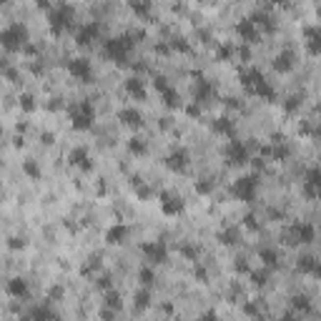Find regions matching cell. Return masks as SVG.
I'll list each match as a JSON object with an SVG mask.
<instances>
[{
    "label": "cell",
    "mask_w": 321,
    "mask_h": 321,
    "mask_svg": "<svg viewBox=\"0 0 321 321\" xmlns=\"http://www.w3.org/2000/svg\"><path fill=\"white\" fill-rule=\"evenodd\" d=\"M198 105H201V103H194V105H188V108H186V111H188V116H198V113H201V108H198Z\"/></svg>",
    "instance_id": "cell-52"
},
{
    "label": "cell",
    "mask_w": 321,
    "mask_h": 321,
    "mask_svg": "<svg viewBox=\"0 0 321 321\" xmlns=\"http://www.w3.org/2000/svg\"><path fill=\"white\" fill-rule=\"evenodd\" d=\"M251 20H253L256 25H261L264 30H273V23H271V18H269L266 13H253V15H251Z\"/></svg>",
    "instance_id": "cell-35"
},
{
    "label": "cell",
    "mask_w": 321,
    "mask_h": 321,
    "mask_svg": "<svg viewBox=\"0 0 321 321\" xmlns=\"http://www.w3.org/2000/svg\"><path fill=\"white\" fill-rule=\"evenodd\" d=\"M211 93H213V85H211L208 80H203V78H201V83L196 85V93H194L196 103H201V100H208V98H211Z\"/></svg>",
    "instance_id": "cell-28"
},
{
    "label": "cell",
    "mask_w": 321,
    "mask_h": 321,
    "mask_svg": "<svg viewBox=\"0 0 321 321\" xmlns=\"http://www.w3.org/2000/svg\"><path fill=\"white\" fill-rule=\"evenodd\" d=\"M8 246H10V248H23V246H25V241H20V239H10V241H8Z\"/></svg>",
    "instance_id": "cell-53"
},
{
    "label": "cell",
    "mask_w": 321,
    "mask_h": 321,
    "mask_svg": "<svg viewBox=\"0 0 321 321\" xmlns=\"http://www.w3.org/2000/svg\"><path fill=\"white\" fill-rule=\"evenodd\" d=\"M296 55H294V50H281L279 55L273 58V68L279 71V73H289L294 66H296V60H294Z\"/></svg>",
    "instance_id": "cell-17"
},
{
    "label": "cell",
    "mask_w": 321,
    "mask_h": 321,
    "mask_svg": "<svg viewBox=\"0 0 321 321\" xmlns=\"http://www.w3.org/2000/svg\"><path fill=\"white\" fill-rule=\"evenodd\" d=\"M298 105H301V96H291V98L284 103V108H286L289 113H294V111L298 108Z\"/></svg>",
    "instance_id": "cell-41"
},
{
    "label": "cell",
    "mask_w": 321,
    "mask_h": 321,
    "mask_svg": "<svg viewBox=\"0 0 321 321\" xmlns=\"http://www.w3.org/2000/svg\"><path fill=\"white\" fill-rule=\"evenodd\" d=\"M128 5L138 18H151V8H153L151 0H128Z\"/></svg>",
    "instance_id": "cell-23"
},
{
    "label": "cell",
    "mask_w": 321,
    "mask_h": 321,
    "mask_svg": "<svg viewBox=\"0 0 321 321\" xmlns=\"http://www.w3.org/2000/svg\"><path fill=\"white\" fill-rule=\"evenodd\" d=\"M259 259H261L269 269H273L276 264H279V253H276L273 248H261V251H259Z\"/></svg>",
    "instance_id": "cell-31"
},
{
    "label": "cell",
    "mask_w": 321,
    "mask_h": 321,
    "mask_svg": "<svg viewBox=\"0 0 321 321\" xmlns=\"http://www.w3.org/2000/svg\"><path fill=\"white\" fill-rule=\"evenodd\" d=\"M161 98H163V103L168 105V108H178V105H181V100H178V93H176L173 88H171V85H168L166 91H161Z\"/></svg>",
    "instance_id": "cell-30"
},
{
    "label": "cell",
    "mask_w": 321,
    "mask_h": 321,
    "mask_svg": "<svg viewBox=\"0 0 321 321\" xmlns=\"http://www.w3.org/2000/svg\"><path fill=\"white\" fill-rule=\"evenodd\" d=\"M261 80H264V75H261V71H256V68L241 73V85H244L248 93H253V88H256V85H259Z\"/></svg>",
    "instance_id": "cell-21"
},
{
    "label": "cell",
    "mask_w": 321,
    "mask_h": 321,
    "mask_svg": "<svg viewBox=\"0 0 321 321\" xmlns=\"http://www.w3.org/2000/svg\"><path fill=\"white\" fill-rule=\"evenodd\" d=\"M306 50L311 55H321V28H306Z\"/></svg>",
    "instance_id": "cell-16"
},
{
    "label": "cell",
    "mask_w": 321,
    "mask_h": 321,
    "mask_svg": "<svg viewBox=\"0 0 321 321\" xmlns=\"http://www.w3.org/2000/svg\"><path fill=\"white\" fill-rule=\"evenodd\" d=\"M8 294L15 298H25L28 296V284L23 279H10L8 281Z\"/></svg>",
    "instance_id": "cell-24"
},
{
    "label": "cell",
    "mask_w": 321,
    "mask_h": 321,
    "mask_svg": "<svg viewBox=\"0 0 321 321\" xmlns=\"http://www.w3.org/2000/svg\"><path fill=\"white\" fill-rule=\"evenodd\" d=\"M28 316H30L33 321H53V319H55V311L48 309V306H35Z\"/></svg>",
    "instance_id": "cell-26"
},
{
    "label": "cell",
    "mask_w": 321,
    "mask_h": 321,
    "mask_svg": "<svg viewBox=\"0 0 321 321\" xmlns=\"http://www.w3.org/2000/svg\"><path fill=\"white\" fill-rule=\"evenodd\" d=\"M136 194H138L141 198H148V196H151V188H148V186H143V183H141V186L136 183Z\"/></svg>",
    "instance_id": "cell-47"
},
{
    "label": "cell",
    "mask_w": 321,
    "mask_h": 321,
    "mask_svg": "<svg viewBox=\"0 0 321 321\" xmlns=\"http://www.w3.org/2000/svg\"><path fill=\"white\" fill-rule=\"evenodd\" d=\"M181 253H183V256H188V259H196V256H198V248H194V246H183V248H181Z\"/></svg>",
    "instance_id": "cell-48"
},
{
    "label": "cell",
    "mask_w": 321,
    "mask_h": 321,
    "mask_svg": "<svg viewBox=\"0 0 321 321\" xmlns=\"http://www.w3.org/2000/svg\"><path fill=\"white\" fill-rule=\"evenodd\" d=\"M20 108H23L25 113H33L35 111V98L30 93H23V96H20Z\"/></svg>",
    "instance_id": "cell-38"
},
{
    "label": "cell",
    "mask_w": 321,
    "mask_h": 321,
    "mask_svg": "<svg viewBox=\"0 0 321 321\" xmlns=\"http://www.w3.org/2000/svg\"><path fill=\"white\" fill-rule=\"evenodd\" d=\"M133 38L136 35L131 33V35H116L111 40H105L103 43V55L108 60H113V63H118V66H123V63L128 60V53H131L133 46H136Z\"/></svg>",
    "instance_id": "cell-1"
},
{
    "label": "cell",
    "mask_w": 321,
    "mask_h": 321,
    "mask_svg": "<svg viewBox=\"0 0 321 321\" xmlns=\"http://www.w3.org/2000/svg\"><path fill=\"white\" fill-rule=\"evenodd\" d=\"M98 35H100V25L98 23H85L75 33V43H78V46H91L93 40H98Z\"/></svg>",
    "instance_id": "cell-14"
},
{
    "label": "cell",
    "mask_w": 321,
    "mask_h": 321,
    "mask_svg": "<svg viewBox=\"0 0 321 321\" xmlns=\"http://www.w3.org/2000/svg\"><path fill=\"white\" fill-rule=\"evenodd\" d=\"M244 223H246L248 228H253V231H256V228H259V223H256V216H253V213H248V216L244 219Z\"/></svg>",
    "instance_id": "cell-49"
},
{
    "label": "cell",
    "mask_w": 321,
    "mask_h": 321,
    "mask_svg": "<svg viewBox=\"0 0 321 321\" xmlns=\"http://www.w3.org/2000/svg\"><path fill=\"white\" fill-rule=\"evenodd\" d=\"M68 161H71V166H75V168H80V171H93V158L88 156V151H85L83 146H78V148H73L71 151V156H68Z\"/></svg>",
    "instance_id": "cell-13"
},
{
    "label": "cell",
    "mask_w": 321,
    "mask_h": 321,
    "mask_svg": "<svg viewBox=\"0 0 321 321\" xmlns=\"http://www.w3.org/2000/svg\"><path fill=\"white\" fill-rule=\"evenodd\" d=\"M123 88H125V93H128V96L136 98V100H143V98H146V85H143V80H141V78H136V75L125 78Z\"/></svg>",
    "instance_id": "cell-15"
},
{
    "label": "cell",
    "mask_w": 321,
    "mask_h": 321,
    "mask_svg": "<svg viewBox=\"0 0 321 321\" xmlns=\"http://www.w3.org/2000/svg\"><path fill=\"white\" fill-rule=\"evenodd\" d=\"M68 116H71V123L75 131H88L96 123V105L91 100H80L68 108Z\"/></svg>",
    "instance_id": "cell-2"
},
{
    "label": "cell",
    "mask_w": 321,
    "mask_h": 321,
    "mask_svg": "<svg viewBox=\"0 0 321 321\" xmlns=\"http://www.w3.org/2000/svg\"><path fill=\"white\" fill-rule=\"evenodd\" d=\"M58 296H63V289H60V286H53V289H50V298H58Z\"/></svg>",
    "instance_id": "cell-55"
},
{
    "label": "cell",
    "mask_w": 321,
    "mask_h": 321,
    "mask_svg": "<svg viewBox=\"0 0 321 321\" xmlns=\"http://www.w3.org/2000/svg\"><path fill=\"white\" fill-rule=\"evenodd\" d=\"M43 143H46V146H53V133H43Z\"/></svg>",
    "instance_id": "cell-58"
},
{
    "label": "cell",
    "mask_w": 321,
    "mask_h": 321,
    "mask_svg": "<svg viewBox=\"0 0 321 321\" xmlns=\"http://www.w3.org/2000/svg\"><path fill=\"white\" fill-rule=\"evenodd\" d=\"M291 236H294L291 244H311V241L316 239V228H314L311 223H306V221L294 223V226H291Z\"/></svg>",
    "instance_id": "cell-10"
},
{
    "label": "cell",
    "mask_w": 321,
    "mask_h": 321,
    "mask_svg": "<svg viewBox=\"0 0 321 321\" xmlns=\"http://www.w3.org/2000/svg\"><path fill=\"white\" fill-rule=\"evenodd\" d=\"M186 166H188V151H186V148H176V151H171L166 156V168L173 171V173L186 171Z\"/></svg>",
    "instance_id": "cell-12"
},
{
    "label": "cell",
    "mask_w": 321,
    "mask_h": 321,
    "mask_svg": "<svg viewBox=\"0 0 321 321\" xmlns=\"http://www.w3.org/2000/svg\"><path fill=\"white\" fill-rule=\"evenodd\" d=\"M291 304H294V309H298V311L311 314V304H309V298H306V296H294V298H291Z\"/></svg>",
    "instance_id": "cell-37"
},
{
    "label": "cell",
    "mask_w": 321,
    "mask_h": 321,
    "mask_svg": "<svg viewBox=\"0 0 321 321\" xmlns=\"http://www.w3.org/2000/svg\"><path fill=\"white\" fill-rule=\"evenodd\" d=\"M0 43H3L5 50H20L28 43V28L23 23H13L10 28L0 33Z\"/></svg>",
    "instance_id": "cell-4"
},
{
    "label": "cell",
    "mask_w": 321,
    "mask_h": 321,
    "mask_svg": "<svg viewBox=\"0 0 321 321\" xmlns=\"http://www.w3.org/2000/svg\"><path fill=\"white\" fill-rule=\"evenodd\" d=\"M216 55H219L221 60H228V58L233 55V48H231V46H221V48L216 50Z\"/></svg>",
    "instance_id": "cell-44"
},
{
    "label": "cell",
    "mask_w": 321,
    "mask_h": 321,
    "mask_svg": "<svg viewBox=\"0 0 321 321\" xmlns=\"http://www.w3.org/2000/svg\"><path fill=\"white\" fill-rule=\"evenodd\" d=\"M236 33L241 35V40H246V43H253L256 38H259V30H256V23L251 18H246V20H241V23L236 25Z\"/></svg>",
    "instance_id": "cell-19"
},
{
    "label": "cell",
    "mask_w": 321,
    "mask_h": 321,
    "mask_svg": "<svg viewBox=\"0 0 321 321\" xmlns=\"http://www.w3.org/2000/svg\"><path fill=\"white\" fill-rule=\"evenodd\" d=\"M125 236H128V226H125V223H113L108 231H105V241H108L111 246L123 244V241H125Z\"/></svg>",
    "instance_id": "cell-18"
},
{
    "label": "cell",
    "mask_w": 321,
    "mask_h": 321,
    "mask_svg": "<svg viewBox=\"0 0 321 321\" xmlns=\"http://www.w3.org/2000/svg\"><path fill=\"white\" fill-rule=\"evenodd\" d=\"M296 266H298V271H301V273H311V276H314V271H316L319 261L314 259V256H301Z\"/></svg>",
    "instance_id": "cell-29"
},
{
    "label": "cell",
    "mask_w": 321,
    "mask_h": 321,
    "mask_svg": "<svg viewBox=\"0 0 321 321\" xmlns=\"http://www.w3.org/2000/svg\"><path fill=\"white\" fill-rule=\"evenodd\" d=\"M213 131L221 133V136H233L236 133V125H233V121H228V118H216L213 121Z\"/></svg>",
    "instance_id": "cell-25"
},
{
    "label": "cell",
    "mask_w": 321,
    "mask_h": 321,
    "mask_svg": "<svg viewBox=\"0 0 321 321\" xmlns=\"http://www.w3.org/2000/svg\"><path fill=\"white\" fill-rule=\"evenodd\" d=\"M251 279H253V284H256V286H264V284H266V279H269V276H266L264 271H261V273L256 271V273H251Z\"/></svg>",
    "instance_id": "cell-45"
},
{
    "label": "cell",
    "mask_w": 321,
    "mask_h": 321,
    "mask_svg": "<svg viewBox=\"0 0 321 321\" xmlns=\"http://www.w3.org/2000/svg\"><path fill=\"white\" fill-rule=\"evenodd\" d=\"M219 241H221L223 246H236V244L241 241V231H239V226H228V228L219 231Z\"/></svg>",
    "instance_id": "cell-22"
},
{
    "label": "cell",
    "mask_w": 321,
    "mask_h": 321,
    "mask_svg": "<svg viewBox=\"0 0 321 321\" xmlns=\"http://www.w3.org/2000/svg\"><path fill=\"white\" fill-rule=\"evenodd\" d=\"M96 286H98V289H103V291H108V289H113V284H111V276H98V281H96Z\"/></svg>",
    "instance_id": "cell-42"
},
{
    "label": "cell",
    "mask_w": 321,
    "mask_h": 321,
    "mask_svg": "<svg viewBox=\"0 0 321 321\" xmlns=\"http://www.w3.org/2000/svg\"><path fill=\"white\" fill-rule=\"evenodd\" d=\"M5 78H8V80H15V78H18V73H15V71H10V68L5 66Z\"/></svg>",
    "instance_id": "cell-57"
},
{
    "label": "cell",
    "mask_w": 321,
    "mask_h": 321,
    "mask_svg": "<svg viewBox=\"0 0 321 321\" xmlns=\"http://www.w3.org/2000/svg\"><path fill=\"white\" fill-rule=\"evenodd\" d=\"M256 186H259V181H256V173H251V176H244V178H239L236 183H233L231 186V194L236 196V198H241V201H253Z\"/></svg>",
    "instance_id": "cell-5"
},
{
    "label": "cell",
    "mask_w": 321,
    "mask_h": 321,
    "mask_svg": "<svg viewBox=\"0 0 321 321\" xmlns=\"http://www.w3.org/2000/svg\"><path fill=\"white\" fill-rule=\"evenodd\" d=\"M35 5L46 10V8H50V0H35Z\"/></svg>",
    "instance_id": "cell-56"
},
{
    "label": "cell",
    "mask_w": 321,
    "mask_h": 321,
    "mask_svg": "<svg viewBox=\"0 0 321 321\" xmlns=\"http://www.w3.org/2000/svg\"><path fill=\"white\" fill-rule=\"evenodd\" d=\"M141 253L146 256V261H151V264H163L168 259V248L163 241H146L141 244Z\"/></svg>",
    "instance_id": "cell-6"
},
{
    "label": "cell",
    "mask_w": 321,
    "mask_h": 321,
    "mask_svg": "<svg viewBox=\"0 0 321 321\" xmlns=\"http://www.w3.org/2000/svg\"><path fill=\"white\" fill-rule=\"evenodd\" d=\"M148 304H151V296H148V291L143 289V291H138L136 294V309H148Z\"/></svg>",
    "instance_id": "cell-39"
},
{
    "label": "cell",
    "mask_w": 321,
    "mask_h": 321,
    "mask_svg": "<svg viewBox=\"0 0 321 321\" xmlns=\"http://www.w3.org/2000/svg\"><path fill=\"white\" fill-rule=\"evenodd\" d=\"M138 281H141L143 286H153V281H156L153 269H151V266H143V269L138 271Z\"/></svg>",
    "instance_id": "cell-33"
},
{
    "label": "cell",
    "mask_w": 321,
    "mask_h": 321,
    "mask_svg": "<svg viewBox=\"0 0 321 321\" xmlns=\"http://www.w3.org/2000/svg\"><path fill=\"white\" fill-rule=\"evenodd\" d=\"M223 153H226L228 166H244V163H248V148L241 141H231Z\"/></svg>",
    "instance_id": "cell-9"
},
{
    "label": "cell",
    "mask_w": 321,
    "mask_h": 321,
    "mask_svg": "<svg viewBox=\"0 0 321 321\" xmlns=\"http://www.w3.org/2000/svg\"><path fill=\"white\" fill-rule=\"evenodd\" d=\"M196 279H201V281L206 284V281H208V271H206V269H201V266H196Z\"/></svg>",
    "instance_id": "cell-50"
},
{
    "label": "cell",
    "mask_w": 321,
    "mask_h": 321,
    "mask_svg": "<svg viewBox=\"0 0 321 321\" xmlns=\"http://www.w3.org/2000/svg\"><path fill=\"white\" fill-rule=\"evenodd\" d=\"M153 83H156V88H158V91H166V88H168V83H166V78H163V75H158Z\"/></svg>",
    "instance_id": "cell-51"
},
{
    "label": "cell",
    "mask_w": 321,
    "mask_h": 321,
    "mask_svg": "<svg viewBox=\"0 0 321 321\" xmlns=\"http://www.w3.org/2000/svg\"><path fill=\"white\" fill-rule=\"evenodd\" d=\"M118 118H121L128 128H141V125H143V116H141L138 108H123V111L118 113Z\"/></svg>",
    "instance_id": "cell-20"
},
{
    "label": "cell",
    "mask_w": 321,
    "mask_h": 321,
    "mask_svg": "<svg viewBox=\"0 0 321 321\" xmlns=\"http://www.w3.org/2000/svg\"><path fill=\"white\" fill-rule=\"evenodd\" d=\"M105 306L113 309V311H118V309H121V294H118V291H113V289L105 291Z\"/></svg>",
    "instance_id": "cell-34"
},
{
    "label": "cell",
    "mask_w": 321,
    "mask_h": 321,
    "mask_svg": "<svg viewBox=\"0 0 321 321\" xmlns=\"http://www.w3.org/2000/svg\"><path fill=\"white\" fill-rule=\"evenodd\" d=\"M196 191L206 196V194H211V191H213V183H211V181H198V183H196Z\"/></svg>",
    "instance_id": "cell-43"
},
{
    "label": "cell",
    "mask_w": 321,
    "mask_h": 321,
    "mask_svg": "<svg viewBox=\"0 0 321 321\" xmlns=\"http://www.w3.org/2000/svg\"><path fill=\"white\" fill-rule=\"evenodd\" d=\"M23 173H25L28 178L38 181V178H40V166H38L33 158H28V161H23Z\"/></svg>",
    "instance_id": "cell-32"
},
{
    "label": "cell",
    "mask_w": 321,
    "mask_h": 321,
    "mask_svg": "<svg viewBox=\"0 0 321 321\" xmlns=\"http://www.w3.org/2000/svg\"><path fill=\"white\" fill-rule=\"evenodd\" d=\"M68 73H71L73 78H78L80 83H91V80H93L91 60H85V58H73V60H68Z\"/></svg>",
    "instance_id": "cell-7"
},
{
    "label": "cell",
    "mask_w": 321,
    "mask_h": 321,
    "mask_svg": "<svg viewBox=\"0 0 321 321\" xmlns=\"http://www.w3.org/2000/svg\"><path fill=\"white\" fill-rule=\"evenodd\" d=\"M183 211V201L171 194V191H163L161 194V213H166V216H178V213Z\"/></svg>",
    "instance_id": "cell-11"
},
{
    "label": "cell",
    "mask_w": 321,
    "mask_h": 321,
    "mask_svg": "<svg viewBox=\"0 0 321 321\" xmlns=\"http://www.w3.org/2000/svg\"><path fill=\"white\" fill-rule=\"evenodd\" d=\"M304 196L306 198H321V166H314V168L306 171Z\"/></svg>",
    "instance_id": "cell-8"
},
{
    "label": "cell",
    "mask_w": 321,
    "mask_h": 321,
    "mask_svg": "<svg viewBox=\"0 0 321 321\" xmlns=\"http://www.w3.org/2000/svg\"><path fill=\"white\" fill-rule=\"evenodd\" d=\"M73 15H75L73 5H68V3L55 5V8L48 13V25H50V33H53V35H60L63 30H66V28L71 25Z\"/></svg>",
    "instance_id": "cell-3"
},
{
    "label": "cell",
    "mask_w": 321,
    "mask_h": 321,
    "mask_svg": "<svg viewBox=\"0 0 321 321\" xmlns=\"http://www.w3.org/2000/svg\"><path fill=\"white\" fill-rule=\"evenodd\" d=\"M128 151H131L133 156H143V153H146V143H143L138 136H133L131 141H128Z\"/></svg>",
    "instance_id": "cell-36"
},
{
    "label": "cell",
    "mask_w": 321,
    "mask_h": 321,
    "mask_svg": "<svg viewBox=\"0 0 321 321\" xmlns=\"http://www.w3.org/2000/svg\"><path fill=\"white\" fill-rule=\"evenodd\" d=\"M236 53H239V55H241V58H244V60H248V58H251V50H248V48H246V46H241V48H239V50H236Z\"/></svg>",
    "instance_id": "cell-54"
},
{
    "label": "cell",
    "mask_w": 321,
    "mask_h": 321,
    "mask_svg": "<svg viewBox=\"0 0 321 321\" xmlns=\"http://www.w3.org/2000/svg\"><path fill=\"white\" fill-rule=\"evenodd\" d=\"M173 48H176V50H183V53H188V50H191V46H188L186 40H181V38H176V40H173Z\"/></svg>",
    "instance_id": "cell-46"
},
{
    "label": "cell",
    "mask_w": 321,
    "mask_h": 321,
    "mask_svg": "<svg viewBox=\"0 0 321 321\" xmlns=\"http://www.w3.org/2000/svg\"><path fill=\"white\" fill-rule=\"evenodd\" d=\"M253 96H261V100H273V98H276V91L271 88V85H269V80L264 78V80H261V83L253 88Z\"/></svg>",
    "instance_id": "cell-27"
},
{
    "label": "cell",
    "mask_w": 321,
    "mask_h": 321,
    "mask_svg": "<svg viewBox=\"0 0 321 321\" xmlns=\"http://www.w3.org/2000/svg\"><path fill=\"white\" fill-rule=\"evenodd\" d=\"M291 151H289V146H271V158H276V161H281V158H286Z\"/></svg>",
    "instance_id": "cell-40"
}]
</instances>
